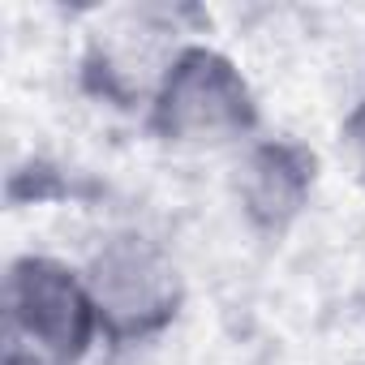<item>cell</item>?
<instances>
[{"mask_svg":"<svg viewBox=\"0 0 365 365\" xmlns=\"http://www.w3.org/2000/svg\"><path fill=\"white\" fill-rule=\"evenodd\" d=\"M9 348L35 365H86L99 335V314L82 267L52 254H22L5 275Z\"/></svg>","mask_w":365,"mask_h":365,"instance_id":"obj_3","label":"cell"},{"mask_svg":"<svg viewBox=\"0 0 365 365\" xmlns=\"http://www.w3.org/2000/svg\"><path fill=\"white\" fill-rule=\"evenodd\" d=\"M108 348L159 339L185 309V275L172 250L146 232H112L82 267Z\"/></svg>","mask_w":365,"mask_h":365,"instance_id":"obj_2","label":"cell"},{"mask_svg":"<svg viewBox=\"0 0 365 365\" xmlns=\"http://www.w3.org/2000/svg\"><path fill=\"white\" fill-rule=\"evenodd\" d=\"M335 155H339L348 180L365 190V95L344 112V120L335 129Z\"/></svg>","mask_w":365,"mask_h":365,"instance_id":"obj_5","label":"cell"},{"mask_svg":"<svg viewBox=\"0 0 365 365\" xmlns=\"http://www.w3.org/2000/svg\"><path fill=\"white\" fill-rule=\"evenodd\" d=\"M232 202L258 237H284L318 190V155L297 138L258 133L232 155Z\"/></svg>","mask_w":365,"mask_h":365,"instance_id":"obj_4","label":"cell"},{"mask_svg":"<svg viewBox=\"0 0 365 365\" xmlns=\"http://www.w3.org/2000/svg\"><path fill=\"white\" fill-rule=\"evenodd\" d=\"M258 99L237 61L202 39L180 48L146 99V129L172 150H241L258 138Z\"/></svg>","mask_w":365,"mask_h":365,"instance_id":"obj_1","label":"cell"},{"mask_svg":"<svg viewBox=\"0 0 365 365\" xmlns=\"http://www.w3.org/2000/svg\"><path fill=\"white\" fill-rule=\"evenodd\" d=\"M86 365H91V361H86Z\"/></svg>","mask_w":365,"mask_h":365,"instance_id":"obj_6","label":"cell"}]
</instances>
